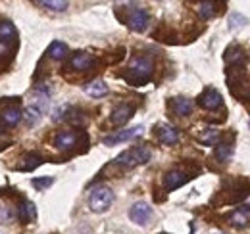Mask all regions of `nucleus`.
<instances>
[{"instance_id":"obj_6","label":"nucleus","mask_w":250,"mask_h":234,"mask_svg":"<svg viewBox=\"0 0 250 234\" xmlns=\"http://www.w3.org/2000/svg\"><path fill=\"white\" fill-rule=\"evenodd\" d=\"M143 131H145V127H141V125H139V127H133V129H125V131H120V133H116V135H112V136H106L102 142H104L106 146L122 144V142H127V140H133V138L141 136Z\"/></svg>"},{"instance_id":"obj_12","label":"nucleus","mask_w":250,"mask_h":234,"mask_svg":"<svg viewBox=\"0 0 250 234\" xmlns=\"http://www.w3.org/2000/svg\"><path fill=\"white\" fill-rule=\"evenodd\" d=\"M158 138L166 146H173L179 142V131L171 125H160L158 127Z\"/></svg>"},{"instance_id":"obj_21","label":"nucleus","mask_w":250,"mask_h":234,"mask_svg":"<svg viewBox=\"0 0 250 234\" xmlns=\"http://www.w3.org/2000/svg\"><path fill=\"white\" fill-rule=\"evenodd\" d=\"M20 219L27 221V223L37 219V209H35V205L31 202H25L23 205H20Z\"/></svg>"},{"instance_id":"obj_20","label":"nucleus","mask_w":250,"mask_h":234,"mask_svg":"<svg viewBox=\"0 0 250 234\" xmlns=\"http://www.w3.org/2000/svg\"><path fill=\"white\" fill-rule=\"evenodd\" d=\"M218 140H219V131H216V129H206L198 136V142H202L204 146H214Z\"/></svg>"},{"instance_id":"obj_3","label":"nucleus","mask_w":250,"mask_h":234,"mask_svg":"<svg viewBox=\"0 0 250 234\" xmlns=\"http://www.w3.org/2000/svg\"><path fill=\"white\" fill-rule=\"evenodd\" d=\"M114 202V192L108 186H96L91 196H89V207L93 209L94 213H102L106 211Z\"/></svg>"},{"instance_id":"obj_17","label":"nucleus","mask_w":250,"mask_h":234,"mask_svg":"<svg viewBox=\"0 0 250 234\" xmlns=\"http://www.w3.org/2000/svg\"><path fill=\"white\" fill-rule=\"evenodd\" d=\"M85 92H87L89 96H93V98H102V96L108 94V85H106L104 81L96 79V81H93V83L85 85Z\"/></svg>"},{"instance_id":"obj_13","label":"nucleus","mask_w":250,"mask_h":234,"mask_svg":"<svg viewBox=\"0 0 250 234\" xmlns=\"http://www.w3.org/2000/svg\"><path fill=\"white\" fill-rule=\"evenodd\" d=\"M77 142H79V135L75 131H62L56 135V140H54L58 150H71L73 146H77Z\"/></svg>"},{"instance_id":"obj_8","label":"nucleus","mask_w":250,"mask_h":234,"mask_svg":"<svg viewBox=\"0 0 250 234\" xmlns=\"http://www.w3.org/2000/svg\"><path fill=\"white\" fill-rule=\"evenodd\" d=\"M198 104H200L204 110L214 112V110L221 108L223 98H221V94H219L216 88H206V90H204V92L198 96Z\"/></svg>"},{"instance_id":"obj_18","label":"nucleus","mask_w":250,"mask_h":234,"mask_svg":"<svg viewBox=\"0 0 250 234\" xmlns=\"http://www.w3.org/2000/svg\"><path fill=\"white\" fill-rule=\"evenodd\" d=\"M216 6H218L216 2H198L196 4V12H198V16L202 20H210V18H214L218 14V8Z\"/></svg>"},{"instance_id":"obj_19","label":"nucleus","mask_w":250,"mask_h":234,"mask_svg":"<svg viewBox=\"0 0 250 234\" xmlns=\"http://www.w3.org/2000/svg\"><path fill=\"white\" fill-rule=\"evenodd\" d=\"M46 54H48L52 59H63L65 56H67V44H63V42H60V40H54V42L48 46Z\"/></svg>"},{"instance_id":"obj_23","label":"nucleus","mask_w":250,"mask_h":234,"mask_svg":"<svg viewBox=\"0 0 250 234\" xmlns=\"http://www.w3.org/2000/svg\"><path fill=\"white\" fill-rule=\"evenodd\" d=\"M39 6H42L46 10H52V12H63V10H67L69 4L63 2V0H41Z\"/></svg>"},{"instance_id":"obj_27","label":"nucleus","mask_w":250,"mask_h":234,"mask_svg":"<svg viewBox=\"0 0 250 234\" xmlns=\"http://www.w3.org/2000/svg\"><path fill=\"white\" fill-rule=\"evenodd\" d=\"M54 182V178L52 176H42V178H33V186L35 188H39V190H44V188H48L50 184Z\"/></svg>"},{"instance_id":"obj_26","label":"nucleus","mask_w":250,"mask_h":234,"mask_svg":"<svg viewBox=\"0 0 250 234\" xmlns=\"http://www.w3.org/2000/svg\"><path fill=\"white\" fill-rule=\"evenodd\" d=\"M41 114H42V108H37V106H29V108L25 110L23 117H25V121H27L29 125H33V123H37V121L41 119Z\"/></svg>"},{"instance_id":"obj_11","label":"nucleus","mask_w":250,"mask_h":234,"mask_svg":"<svg viewBox=\"0 0 250 234\" xmlns=\"http://www.w3.org/2000/svg\"><path fill=\"white\" fill-rule=\"evenodd\" d=\"M133 114H135V108H133V106H129V104H120V106L112 112L110 121H112V125L122 127V125H125V123L133 117Z\"/></svg>"},{"instance_id":"obj_15","label":"nucleus","mask_w":250,"mask_h":234,"mask_svg":"<svg viewBox=\"0 0 250 234\" xmlns=\"http://www.w3.org/2000/svg\"><path fill=\"white\" fill-rule=\"evenodd\" d=\"M0 40L8 42V44H18V31L10 21H2L0 23Z\"/></svg>"},{"instance_id":"obj_5","label":"nucleus","mask_w":250,"mask_h":234,"mask_svg":"<svg viewBox=\"0 0 250 234\" xmlns=\"http://www.w3.org/2000/svg\"><path fill=\"white\" fill-rule=\"evenodd\" d=\"M129 219L133 223L145 227L152 219V207L148 204H145V202H137V204L131 205V209H129Z\"/></svg>"},{"instance_id":"obj_9","label":"nucleus","mask_w":250,"mask_h":234,"mask_svg":"<svg viewBox=\"0 0 250 234\" xmlns=\"http://www.w3.org/2000/svg\"><path fill=\"white\" fill-rule=\"evenodd\" d=\"M190 178H192V176H190V173H187V171L173 169V171H169L167 175L164 176V186H166V190H175V188L183 186L185 182H188Z\"/></svg>"},{"instance_id":"obj_28","label":"nucleus","mask_w":250,"mask_h":234,"mask_svg":"<svg viewBox=\"0 0 250 234\" xmlns=\"http://www.w3.org/2000/svg\"><path fill=\"white\" fill-rule=\"evenodd\" d=\"M14 50H16L14 44H8V42H2V40H0V59H6L8 56H12Z\"/></svg>"},{"instance_id":"obj_10","label":"nucleus","mask_w":250,"mask_h":234,"mask_svg":"<svg viewBox=\"0 0 250 234\" xmlns=\"http://www.w3.org/2000/svg\"><path fill=\"white\" fill-rule=\"evenodd\" d=\"M21 117H23V114H21V110H20L18 104L6 106V108L2 110V114H0V125H4V127H14V125L20 123Z\"/></svg>"},{"instance_id":"obj_24","label":"nucleus","mask_w":250,"mask_h":234,"mask_svg":"<svg viewBox=\"0 0 250 234\" xmlns=\"http://www.w3.org/2000/svg\"><path fill=\"white\" fill-rule=\"evenodd\" d=\"M23 161H25V163H21L20 169H23V171H31V169L39 167V165L42 163V157H41L39 154H29V156H25Z\"/></svg>"},{"instance_id":"obj_2","label":"nucleus","mask_w":250,"mask_h":234,"mask_svg":"<svg viewBox=\"0 0 250 234\" xmlns=\"http://www.w3.org/2000/svg\"><path fill=\"white\" fill-rule=\"evenodd\" d=\"M150 157H152L150 148L137 146V148H131V150H125L124 154H120L116 157V165H120L124 169H131V167H137V165L146 163Z\"/></svg>"},{"instance_id":"obj_14","label":"nucleus","mask_w":250,"mask_h":234,"mask_svg":"<svg viewBox=\"0 0 250 234\" xmlns=\"http://www.w3.org/2000/svg\"><path fill=\"white\" fill-rule=\"evenodd\" d=\"M171 110H173V114L179 117H187L190 116V112H192V102L188 100V98H173L171 100Z\"/></svg>"},{"instance_id":"obj_7","label":"nucleus","mask_w":250,"mask_h":234,"mask_svg":"<svg viewBox=\"0 0 250 234\" xmlns=\"http://www.w3.org/2000/svg\"><path fill=\"white\" fill-rule=\"evenodd\" d=\"M94 65H96V58L89 52H77L69 59V69H75V71H91Z\"/></svg>"},{"instance_id":"obj_16","label":"nucleus","mask_w":250,"mask_h":234,"mask_svg":"<svg viewBox=\"0 0 250 234\" xmlns=\"http://www.w3.org/2000/svg\"><path fill=\"white\" fill-rule=\"evenodd\" d=\"M231 223L235 227H247L250 223V205H241L231 213Z\"/></svg>"},{"instance_id":"obj_4","label":"nucleus","mask_w":250,"mask_h":234,"mask_svg":"<svg viewBox=\"0 0 250 234\" xmlns=\"http://www.w3.org/2000/svg\"><path fill=\"white\" fill-rule=\"evenodd\" d=\"M125 21H127V25L133 31L143 33V31L148 27V23H150V16H148V12L145 8H131Z\"/></svg>"},{"instance_id":"obj_22","label":"nucleus","mask_w":250,"mask_h":234,"mask_svg":"<svg viewBox=\"0 0 250 234\" xmlns=\"http://www.w3.org/2000/svg\"><path fill=\"white\" fill-rule=\"evenodd\" d=\"M231 154H233V146L227 144V142H221V144L216 146V159H218L219 163H227Z\"/></svg>"},{"instance_id":"obj_1","label":"nucleus","mask_w":250,"mask_h":234,"mask_svg":"<svg viewBox=\"0 0 250 234\" xmlns=\"http://www.w3.org/2000/svg\"><path fill=\"white\" fill-rule=\"evenodd\" d=\"M152 73H154V61L150 56H135L124 73V79L133 87H141L150 81Z\"/></svg>"},{"instance_id":"obj_25","label":"nucleus","mask_w":250,"mask_h":234,"mask_svg":"<svg viewBox=\"0 0 250 234\" xmlns=\"http://www.w3.org/2000/svg\"><path fill=\"white\" fill-rule=\"evenodd\" d=\"M243 48L239 46V44H233V46H229L227 48V52H225V59L229 61V63H235V61H239V59L243 58Z\"/></svg>"}]
</instances>
